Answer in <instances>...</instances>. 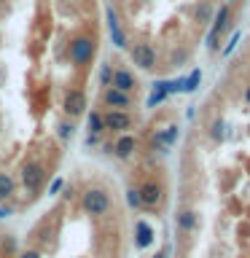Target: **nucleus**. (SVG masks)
<instances>
[{
    "instance_id": "1",
    "label": "nucleus",
    "mask_w": 250,
    "mask_h": 258,
    "mask_svg": "<svg viewBox=\"0 0 250 258\" xmlns=\"http://www.w3.org/2000/svg\"><path fill=\"white\" fill-rule=\"evenodd\" d=\"M81 207H84V213H86V215L102 218V215H108L110 210H113V199H110L108 188H102V185H92V188H86V191H84Z\"/></svg>"
},
{
    "instance_id": "2",
    "label": "nucleus",
    "mask_w": 250,
    "mask_h": 258,
    "mask_svg": "<svg viewBox=\"0 0 250 258\" xmlns=\"http://www.w3.org/2000/svg\"><path fill=\"white\" fill-rule=\"evenodd\" d=\"M94 51H97V40H94L92 35H78V38H73V40H70V48H68L70 62L76 64V68H86V64L92 62Z\"/></svg>"
},
{
    "instance_id": "3",
    "label": "nucleus",
    "mask_w": 250,
    "mask_h": 258,
    "mask_svg": "<svg viewBox=\"0 0 250 258\" xmlns=\"http://www.w3.org/2000/svg\"><path fill=\"white\" fill-rule=\"evenodd\" d=\"M102 124H105V132L121 135V132H129V129H132L135 118H132V113H129V110H113V108H108L102 113Z\"/></svg>"
},
{
    "instance_id": "4",
    "label": "nucleus",
    "mask_w": 250,
    "mask_h": 258,
    "mask_svg": "<svg viewBox=\"0 0 250 258\" xmlns=\"http://www.w3.org/2000/svg\"><path fill=\"white\" fill-rule=\"evenodd\" d=\"M22 183L30 194H38L46 183V167L40 164V161H27V164L22 167Z\"/></svg>"
},
{
    "instance_id": "5",
    "label": "nucleus",
    "mask_w": 250,
    "mask_h": 258,
    "mask_svg": "<svg viewBox=\"0 0 250 258\" xmlns=\"http://www.w3.org/2000/svg\"><path fill=\"white\" fill-rule=\"evenodd\" d=\"M89 102H86V94L81 92V89H68L62 97V110L68 118H81L86 113Z\"/></svg>"
},
{
    "instance_id": "6",
    "label": "nucleus",
    "mask_w": 250,
    "mask_h": 258,
    "mask_svg": "<svg viewBox=\"0 0 250 258\" xmlns=\"http://www.w3.org/2000/svg\"><path fill=\"white\" fill-rule=\"evenodd\" d=\"M213 16H215V19H213V30H210V35H207V48H210V51H218V40H221L223 30L229 27L231 6H221V11H215Z\"/></svg>"
},
{
    "instance_id": "7",
    "label": "nucleus",
    "mask_w": 250,
    "mask_h": 258,
    "mask_svg": "<svg viewBox=\"0 0 250 258\" xmlns=\"http://www.w3.org/2000/svg\"><path fill=\"white\" fill-rule=\"evenodd\" d=\"M102 102H105V108H113V110H132L135 108V94H127V92H121V89L108 86L102 92Z\"/></svg>"
},
{
    "instance_id": "8",
    "label": "nucleus",
    "mask_w": 250,
    "mask_h": 258,
    "mask_svg": "<svg viewBox=\"0 0 250 258\" xmlns=\"http://www.w3.org/2000/svg\"><path fill=\"white\" fill-rule=\"evenodd\" d=\"M137 194H140V205L145 210L159 207L161 199H164V188H161V183H156V180H145L140 188H137Z\"/></svg>"
},
{
    "instance_id": "9",
    "label": "nucleus",
    "mask_w": 250,
    "mask_h": 258,
    "mask_svg": "<svg viewBox=\"0 0 250 258\" xmlns=\"http://www.w3.org/2000/svg\"><path fill=\"white\" fill-rule=\"evenodd\" d=\"M129 56H132V62L140 70H153L156 68V54H153L151 43H135L132 48H129Z\"/></svg>"
},
{
    "instance_id": "10",
    "label": "nucleus",
    "mask_w": 250,
    "mask_h": 258,
    "mask_svg": "<svg viewBox=\"0 0 250 258\" xmlns=\"http://www.w3.org/2000/svg\"><path fill=\"white\" fill-rule=\"evenodd\" d=\"M135 151H137V137L129 135V132H121L116 137V143H113V156L121 159V161H127Z\"/></svg>"
},
{
    "instance_id": "11",
    "label": "nucleus",
    "mask_w": 250,
    "mask_h": 258,
    "mask_svg": "<svg viewBox=\"0 0 250 258\" xmlns=\"http://www.w3.org/2000/svg\"><path fill=\"white\" fill-rule=\"evenodd\" d=\"M175 226H177V231H183V234H194L199 229V213L191 207L180 210V213L175 215Z\"/></svg>"
},
{
    "instance_id": "12",
    "label": "nucleus",
    "mask_w": 250,
    "mask_h": 258,
    "mask_svg": "<svg viewBox=\"0 0 250 258\" xmlns=\"http://www.w3.org/2000/svg\"><path fill=\"white\" fill-rule=\"evenodd\" d=\"M110 86H113V89H121V92H127V94H132V92H137V78H135L129 70L118 68V70H113Z\"/></svg>"
},
{
    "instance_id": "13",
    "label": "nucleus",
    "mask_w": 250,
    "mask_h": 258,
    "mask_svg": "<svg viewBox=\"0 0 250 258\" xmlns=\"http://www.w3.org/2000/svg\"><path fill=\"white\" fill-rule=\"evenodd\" d=\"M153 242V229H151V223H145V221H135V247L137 250H145Z\"/></svg>"
},
{
    "instance_id": "14",
    "label": "nucleus",
    "mask_w": 250,
    "mask_h": 258,
    "mask_svg": "<svg viewBox=\"0 0 250 258\" xmlns=\"http://www.w3.org/2000/svg\"><path fill=\"white\" fill-rule=\"evenodd\" d=\"M177 137H180V129H177L175 124H169V126H164V129L156 132V143H159L161 151H167V148H172V145L177 143Z\"/></svg>"
},
{
    "instance_id": "15",
    "label": "nucleus",
    "mask_w": 250,
    "mask_h": 258,
    "mask_svg": "<svg viewBox=\"0 0 250 258\" xmlns=\"http://www.w3.org/2000/svg\"><path fill=\"white\" fill-rule=\"evenodd\" d=\"M108 27H110V35H113V43H116L118 48H124L127 46V35H124V30H121L118 16H116L113 8H108Z\"/></svg>"
},
{
    "instance_id": "16",
    "label": "nucleus",
    "mask_w": 250,
    "mask_h": 258,
    "mask_svg": "<svg viewBox=\"0 0 250 258\" xmlns=\"http://www.w3.org/2000/svg\"><path fill=\"white\" fill-rule=\"evenodd\" d=\"M86 126H89V135H102L105 132V124H102V113L100 110H92L86 116Z\"/></svg>"
},
{
    "instance_id": "17",
    "label": "nucleus",
    "mask_w": 250,
    "mask_h": 258,
    "mask_svg": "<svg viewBox=\"0 0 250 258\" xmlns=\"http://www.w3.org/2000/svg\"><path fill=\"white\" fill-rule=\"evenodd\" d=\"M169 97V92H167V81H161V84H156V89L151 92V97H148V108H156V105H161Z\"/></svg>"
},
{
    "instance_id": "18",
    "label": "nucleus",
    "mask_w": 250,
    "mask_h": 258,
    "mask_svg": "<svg viewBox=\"0 0 250 258\" xmlns=\"http://www.w3.org/2000/svg\"><path fill=\"white\" fill-rule=\"evenodd\" d=\"M73 135H76V124H73V118H65V121L56 124V137H59L62 143L73 140Z\"/></svg>"
},
{
    "instance_id": "19",
    "label": "nucleus",
    "mask_w": 250,
    "mask_h": 258,
    "mask_svg": "<svg viewBox=\"0 0 250 258\" xmlns=\"http://www.w3.org/2000/svg\"><path fill=\"white\" fill-rule=\"evenodd\" d=\"M194 14H197V22L199 24H207L210 19H213V6H210L207 3V0H199V3H197V8H194Z\"/></svg>"
},
{
    "instance_id": "20",
    "label": "nucleus",
    "mask_w": 250,
    "mask_h": 258,
    "mask_svg": "<svg viewBox=\"0 0 250 258\" xmlns=\"http://www.w3.org/2000/svg\"><path fill=\"white\" fill-rule=\"evenodd\" d=\"M16 188V183H14V177L8 175V172H0V202H6L8 197L14 194Z\"/></svg>"
},
{
    "instance_id": "21",
    "label": "nucleus",
    "mask_w": 250,
    "mask_h": 258,
    "mask_svg": "<svg viewBox=\"0 0 250 258\" xmlns=\"http://www.w3.org/2000/svg\"><path fill=\"white\" fill-rule=\"evenodd\" d=\"M199 84H202V70H191V76L183 78V92H189V94L197 92Z\"/></svg>"
},
{
    "instance_id": "22",
    "label": "nucleus",
    "mask_w": 250,
    "mask_h": 258,
    "mask_svg": "<svg viewBox=\"0 0 250 258\" xmlns=\"http://www.w3.org/2000/svg\"><path fill=\"white\" fill-rule=\"evenodd\" d=\"M223 129H226L223 118H215V121H213V126H210V137H213L215 143H221V140H223V135H226Z\"/></svg>"
},
{
    "instance_id": "23",
    "label": "nucleus",
    "mask_w": 250,
    "mask_h": 258,
    "mask_svg": "<svg viewBox=\"0 0 250 258\" xmlns=\"http://www.w3.org/2000/svg\"><path fill=\"white\" fill-rule=\"evenodd\" d=\"M127 205L132 210H140V194H137V188H127Z\"/></svg>"
},
{
    "instance_id": "24",
    "label": "nucleus",
    "mask_w": 250,
    "mask_h": 258,
    "mask_svg": "<svg viewBox=\"0 0 250 258\" xmlns=\"http://www.w3.org/2000/svg\"><path fill=\"white\" fill-rule=\"evenodd\" d=\"M110 78H113V68L110 64H102V70H100V84L108 89L110 86Z\"/></svg>"
},
{
    "instance_id": "25",
    "label": "nucleus",
    "mask_w": 250,
    "mask_h": 258,
    "mask_svg": "<svg viewBox=\"0 0 250 258\" xmlns=\"http://www.w3.org/2000/svg\"><path fill=\"white\" fill-rule=\"evenodd\" d=\"M14 215V207H8L6 202H0V221H6V218Z\"/></svg>"
},
{
    "instance_id": "26",
    "label": "nucleus",
    "mask_w": 250,
    "mask_h": 258,
    "mask_svg": "<svg viewBox=\"0 0 250 258\" xmlns=\"http://www.w3.org/2000/svg\"><path fill=\"white\" fill-rule=\"evenodd\" d=\"M62 185H65V180H62V177H56V180L48 185V194H51V197H54V194H59V191H62Z\"/></svg>"
},
{
    "instance_id": "27",
    "label": "nucleus",
    "mask_w": 250,
    "mask_h": 258,
    "mask_svg": "<svg viewBox=\"0 0 250 258\" xmlns=\"http://www.w3.org/2000/svg\"><path fill=\"white\" fill-rule=\"evenodd\" d=\"M237 40H239V32H234L231 40H229V43H226V48H223V54H231V51H234V46H237Z\"/></svg>"
},
{
    "instance_id": "28",
    "label": "nucleus",
    "mask_w": 250,
    "mask_h": 258,
    "mask_svg": "<svg viewBox=\"0 0 250 258\" xmlns=\"http://www.w3.org/2000/svg\"><path fill=\"white\" fill-rule=\"evenodd\" d=\"M19 258H40L38 250H24V253H19Z\"/></svg>"
},
{
    "instance_id": "29",
    "label": "nucleus",
    "mask_w": 250,
    "mask_h": 258,
    "mask_svg": "<svg viewBox=\"0 0 250 258\" xmlns=\"http://www.w3.org/2000/svg\"><path fill=\"white\" fill-rule=\"evenodd\" d=\"M97 140H100V135H89L86 137V145H97Z\"/></svg>"
},
{
    "instance_id": "30",
    "label": "nucleus",
    "mask_w": 250,
    "mask_h": 258,
    "mask_svg": "<svg viewBox=\"0 0 250 258\" xmlns=\"http://www.w3.org/2000/svg\"><path fill=\"white\" fill-rule=\"evenodd\" d=\"M245 102L250 105V89H247V92H245Z\"/></svg>"
}]
</instances>
